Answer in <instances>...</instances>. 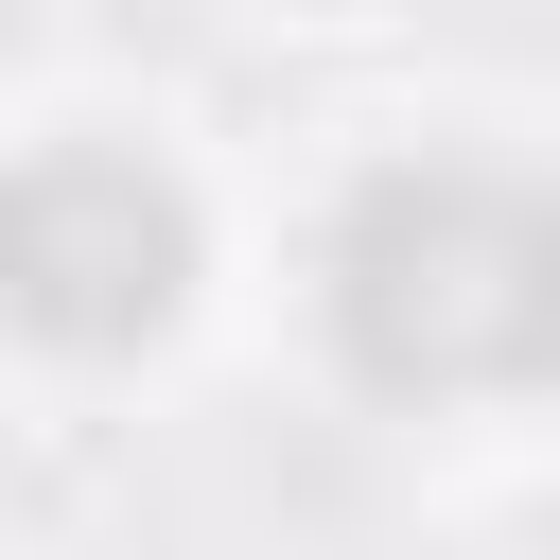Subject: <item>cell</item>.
Listing matches in <instances>:
<instances>
[{
	"instance_id": "6da1fadb",
	"label": "cell",
	"mask_w": 560,
	"mask_h": 560,
	"mask_svg": "<svg viewBox=\"0 0 560 560\" xmlns=\"http://www.w3.org/2000/svg\"><path fill=\"white\" fill-rule=\"evenodd\" d=\"M332 350L385 402H490L560 368V192L490 158H385L332 210Z\"/></svg>"
},
{
	"instance_id": "7a4b0ae2",
	"label": "cell",
	"mask_w": 560,
	"mask_h": 560,
	"mask_svg": "<svg viewBox=\"0 0 560 560\" xmlns=\"http://www.w3.org/2000/svg\"><path fill=\"white\" fill-rule=\"evenodd\" d=\"M0 280H18V315H35L52 350H140V332L192 298V192H175L158 158L70 140V158H35V175L0 192Z\"/></svg>"
}]
</instances>
